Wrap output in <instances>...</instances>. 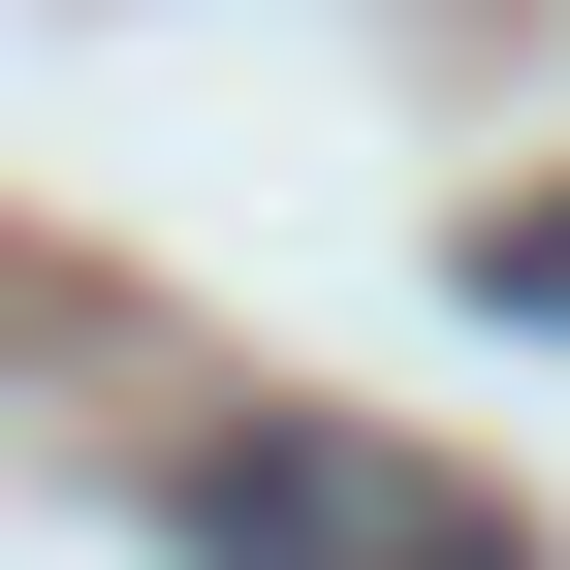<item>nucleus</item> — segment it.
<instances>
[{
	"instance_id": "2",
	"label": "nucleus",
	"mask_w": 570,
	"mask_h": 570,
	"mask_svg": "<svg viewBox=\"0 0 570 570\" xmlns=\"http://www.w3.org/2000/svg\"><path fill=\"white\" fill-rule=\"evenodd\" d=\"M475 317H539V348H570V190H508V223H475Z\"/></svg>"
},
{
	"instance_id": "1",
	"label": "nucleus",
	"mask_w": 570,
	"mask_h": 570,
	"mask_svg": "<svg viewBox=\"0 0 570 570\" xmlns=\"http://www.w3.org/2000/svg\"><path fill=\"white\" fill-rule=\"evenodd\" d=\"M159 539L190 570H539L475 475H412V444H348V412H223V444L159 475Z\"/></svg>"
}]
</instances>
